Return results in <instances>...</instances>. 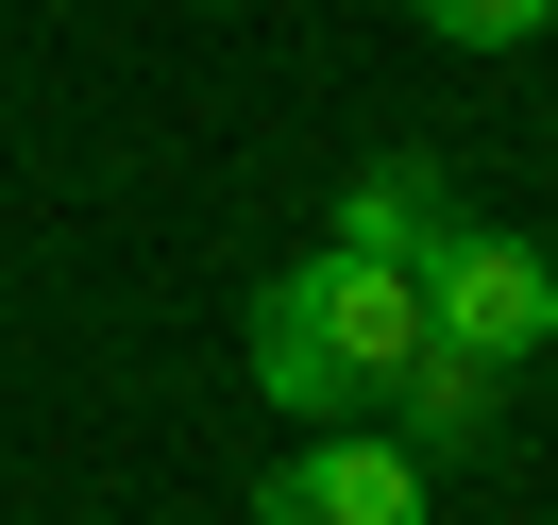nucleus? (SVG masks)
I'll list each match as a JSON object with an SVG mask.
<instances>
[{"mask_svg":"<svg viewBox=\"0 0 558 525\" xmlns=\"http://www.w3.org/2000/svg\"><path fill=\"white\" fill-rule=\"evenodd\" d=\"M440 170H423V153H373V170H355L339 187V238H322V254H373V272H423V254H440Z\"/></svg>","mask_w":558,"mask_h":525,"instance_id":"20e7f679","label":"nucleus"},{"mask_svg":"<svg viewBox=\"0 0 558 525\" xmlns=\"http://www.w3.org/2000/svg\"><path fill=\"white\" fill-rule=\"evenodd\" d=\"M423 339H457V356H542L558 339V254L542 238H490V220H440V254H423Z\"/></svg>","mask_w":558,"mask_h":525,"instance_id":"f03ea898","label":"nucleus"},{"mask_svg":"<svg viewBox=\"0 0 558 525\" xmlns=\"http://www.w3.org/2000/svg\"><path fill=\"white\" fill-rule=\"evenodd\" d=\"M254 390L271 407H373L423 356V272H373V254H305V272L254 288Z\"/></svg>","mask_w":558,"mask_h":525,"instance_id":"f257e3e1","label":"nucleus"},{"mask_svg":"<svg viewBox=\"0 0 558 525\" xmlns=\"http://www.w3.org/2000/svg\"><path fill=\"white\" fill-rule=\"evenodd\" d=\"M490 390H508V373H490V356H457V339H423L407 373L373 390V407L407 423V457H457V441H490Z\"/></svg>","mask_w":558,"mask_h":525,"instance_id":"39448f33","label":"nucleus"},{"mask_svg":"<svg viewBox=\"0 0 558 525\" xmlns=\"http://www.w3.org/2000/svg\"><path fill=\"white\" fill-rule=\"evenodd\" d=\"M254 525H423V457L407 441H305V457H271Z\"/></svg>","mask_w":558,"mask_h":525,"instance_id":"7ed1b4c3","label":"nucleus"},{"mask_svg":"<svg viewBox=\"0 0 558 525\" xmlns=\"http://www.w3.org/2000/svg\"><path fill=\"white\" fill-rule=\"evenodd\" d=\"M423 35H457V51H524V35H558V0H407Z\"/></svg>","mask_w":558,"mask_h":525,"instance_id":"423d86ee","label":"nucleus"}]
</instances>
